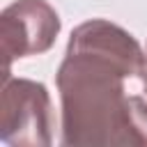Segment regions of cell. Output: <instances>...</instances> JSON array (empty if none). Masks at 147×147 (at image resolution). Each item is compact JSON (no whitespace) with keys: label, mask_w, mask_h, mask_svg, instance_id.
<instances>
[{"label":"cell","mask_w":147,"mask_h":147,"mask_svg":"<svg viewBox=\"0 0 147 147\" xmlns=\"http://www.w3.org/2000/svg\"><path fill=\"white\" fill-rule=\"evenodd\" d=\"M142 67L145 48L122 25L92 18L74 28L55 76L62 145L147 147V99L126 92Z\"/></svg>","instance_id":"1"},{"label":"cell","mask_w":147,"mask_h":147,"mask_svg":"<svg viewBox=\"0 0 147 147\" xmlns=\"http://www.w3.org/2000/svg\"><path fill=\"white\" fill-rule=\"evenodd\" d=\"M55 115L44 83L5 74L0 99V140L14 147H48Z\"/></svg>","instance_id":"2"},{"label":"cell","mask_w":147,"mask_h":147,"mask_svg":"<svg viewBox=\"0 0 147 147\" xmlns=\"http://www.w3.org/2000/svg\"><path fill=\"white\" fill-rule=\"evenodd\" d=\"M62 21L46 0H14L0 14V39L5 55V71L11 62L46 53L57 34Z\"/></svg>","instance_id":"3"},{"label":"cell","mask_w":147,"mask_h":147,"mask_svg":"<svg viewBox=\"0 0 147 147\" xmlns=\"http://www.w3.org/2000/svg\"><path fill=\"white\" fill-rule=\"evenodd\" d=\"M140 83H142V94L147 99V48H145V67H142V74H140Z\"/></svg>","instance_id":"4"}]
</instances>
